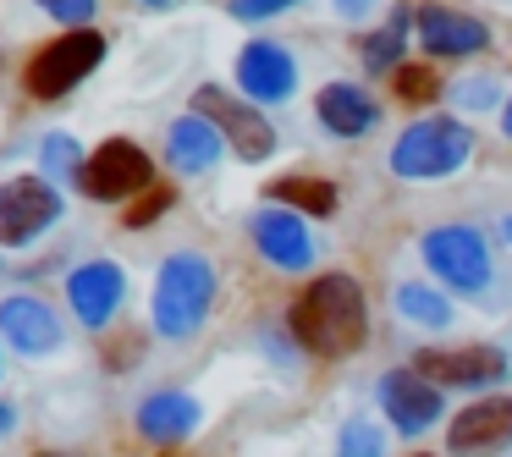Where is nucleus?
Wrapping results in <instances>:
<instances>
[{"label":"nucleus","instance_id":"nucleus-1","mask_svg":"<svg viewBox=\"0 0 512 457\" xmlns=\"http://www.w3.org/2000/svg\"><path fill=\"white\" fill-rule=\"evenodd\" d=\"M292 336H298L303 353L314 358H353L369 336V309H364V287L342 270H325L309 287L298 292L287 314Z\"/></svg>","mask_w":512,"mask_h":457},{"label":"nucleus","instance_id":"nucleus-2","mask_svg":"<svg viewBox=\"0 0 512 457\" xmlns=\"http://www.w3.org/2000/svg\"><path fill=\"white\" fill-rule=\"evenodd\" d=\"M215 309V265L193 248H177V254L160 259L155 276V298H149V325L166 342H188Z\"/></svg>","mask_w":512,"mask_h":457},{"label":"nucleus","instance_id":"nucleus-3","mask_svg":"<svg viewBox=\"0 0 512 457\" xmlns=\"http://www.w3.org/2000/svg\"><path fill=\"white\" fill-rule=\"evenodd\" d=\"M474 155V133L457 116H424L391 144V171L402 182H441L457 177Z\"/></svg>","mask_w":512,"mask_h":457},{"label":"nucleus","instance_id":"nucleus-4","mask_svg":"<svg viewBox=\"0 0 512 457\" xmlns=\"http://www.w3.org/2000/svg\"><path fill=\"white\" fill-rule=\"evenodd\" d=\"M100 61H105V34H94V28H72V34L50 39V45L28 61L23 83H28L34 100H61V94L78 89Z\"/></svg>","mask_w":512,"mask_h":457},{"label":"nucleus","instance_id":"nucleus-5","mask_svg":"<svg viewBox=\"0 0 512 457\" xmlns=\"http://www.w3.org/2000/svg\"><path fill=\"white\" fill-rule=\"evenodd\" d=\"M78 188L89 193V199H100V204L138 199V193L155 188V160H149L133 138H105V144L89 155V166H83Z\"/></svg>","mask_w":512,"mask_h":457},{"label":"nucleus","instance_id":"nucleus-6","mask_svg":"<svg viewBox=\"0 0 512 457\" xmlns=\"http://www.w3.org/2000/svg\"><path fill=\"white\" fill-rule=\"evenodd\" d=\"M193 111L210 116V122L226 133L232 155L248 160V166H259V160L276 155V127L259 116L254 100H237V94H226V89H215V83H204V89L193 94Z\"/></svg>","mask_w":512,"mask_h":457},{"label":"nucleus","instance_id":"nucleus-7","mask_svg":"<svg viewBox=\"0 0 512 457\" xmlns=\"http://www.w3.org/2000/svg\"><path fill=\"white\" fill-rule=\"evenodd\" d=\"M56 221H61V193H56L50 177L0 182V248H28Z\"/></svg>","mask_w":512,"mask_h":457},{"label":"nucleus","instance_id":"nucleus-8","mask_svg":"<svg viewBox=\"0 0 512 457\" xmlns=\"http://www.w3.org/2000/svg\"><path fill=\"white\" fill-rule=\"evenodd\" d=\"M424 265L457 292L490 287V248L474 226H435V232H424Z\"/></svg>","mask_w":512,"mask_h":457},{"label":"nucleus","instance_id":"nucleus-9","mask_svg":"<svg viewBox=\"0 0 512 457\" xmlns=\"http://www.w3.org/2000/svg\"><path fill=\"white\" fill-rule=\"evenodd\" d=\"M413 369L435 386L452 391H479V386H501L507 380V353L501 347H424L413 353Z\"/></svg>","mask_w":512,"mask_h":457},{"label":"nucleus","instance_id":"nucleus-10","mask_svg":"<svg viewBox=\"0 0 512 457\" xmlns=\"http://www.w3.org/2000/svg\"><path fill=\"white\" fill-rule=\"evenodd\" d=\"M248 237H254V248L265 254V265L287 270V276L314 270V232H309V221H303L298 210H287V204H265V210H254Z\"/></svg>","mask_w":512,"mask_h":457},{"label":"nucleus","instance_id":"nucleus-11","mask_svg":"<svg viewBox=\"0 0 512 457\" xmlns=\"http://www.w3.org/2000/svg\"><path fill=\"white\" fill-rule=\"evenodd\" d=\"M501 446H512V397L501 391V397H479L468 402V408H457L452 430H446V452L457 457H490L501 452Z\"/></svg>","mask_w":512,"mask_h":457},{"label":"nucleus","instance_id":"nucleus-12","mask_svg":"<svg viewBox=\"0 0 512 457\" xmlns=\"http://www.w3.org/2000/svg\"><path fill=\"white\" fill-rule=\"evenodd\" d=\"M67 298H72V314L89 331H105L127 298V270L116 259H89V265H78L67 276Z\"/></svg>","mask_w":512,"mask_h":457},{"label":"nucleus","instance_id":"nucleus-13","mask_svg":"<svg viewBox=\"0 0 512 457\" xmlns=\"http://www.w3.org/2000/svg\"><path fill=\"white\" fill-rule=\"evenodd\" d=\"M380 408H386L391 430L413 441V435H424L441 419V386L424 380L419 369H391V375L380 380Z\"/></svg>","mask_w":512,"mask_h":457},{"label":"nucleus","instance_id":"nucleus-14","mask_svg":"<svg viewBox=\"0 0 512 457\" xmlns=\"http://www.w3.org/2000/svg\"><path fill=\"white\" fill-rule=\"evenodd\" d=\"M237 89H243L254 105L292 100V89H298V61H292L281 45H270V39H254V45L237 50Z\"/></svg>","mask_w":512,"mask_h":457},{"label":"nucleus","instance_id":"nucleus-15","mask_svg":"<svg viewBox=\"0 0 512 457\" xmlns=\"http://www.w3.org/2000/svg\"><path fill=\"white\" fill-rule=\"evenodd\" d=\"M0 336H6L23 358H50L61 347V320L45 298L12 292V298H0Z\"/></svg>","mask_w":512,"mask_h":457},{"label":"nucleus","instance_id":"nucleus-16","mask_svg":"<svg viewBox=\"0 0 512 457\" xmlns=\"http://www.w3.org/2000/svg\"><path fill=\"white\" fill-rule=\"evenodd\" d=\"M413 28H419V45H424V56H435V61L479 56V50L490 45V28L479 23L474 12H452V6H419V17H413Z\"/></svg>","mask_w":512,"mask_h":457},{"label":"nucleus","instance_id":"nucleus-17","mask_svg":"<svg viewBox=\"0 0 512 457\" xmlns=\"http://www.w3.org/2000/svg\"><path fill=\"white\" fill-rule=\"evenodd\" d=\"M226 149H232V144H226V133L210 122V116H199V111L177 116L171 133H166V160L182 171V177H204Z\"/></svg>","mask_w":512,"mask_h":457},{"label":"nucleus","instance_id":"nucleus-18","mask_svg":"<svg viewBox=\"0 0 512 457\" xmlns=\"http://www.w3.org/2000/svg\"><path fill=\"white\" fill-rule=\"evenodd\" d=\"M199 419H204V408L188 391H155V397L138 402V435H149V441H160V446L188 441V435L199 430Z\"/></svg>","mask_w":512,"mask_h":457},{"label":"nucleus","instance_id":"nucleus-19","mask_svg":"<svg viewBox=\"0 0 512 457\" xmlns=\"http://www.w3.org/2000/svg\"><path fill=\"white\" fill-rule=\"evenodd\" d=\"M314 111H320V127L336 138H364L369 127L380 122V105L369 100V89H358V83H325Z\"/></svg>","mask_w":512,"mask_h":457},{"label":"nucleus","instance_id":"nucleus-20","mask_svg":"<svg viewBox=\"0 0 512 457\" xmlns=\"http://www.w3.org/2000/svg\"><path fill=\"white\" fill-rule=\"evenodd\" d=\"M419 6H391V17L364 39V67L369 72H397L402 67V50H408V23Z\"/></svg>","mask_w":512,"mask_h":457},{"label":"nucleus","instance_id":"nucleus-21","mask_svg":"<svg viewBox=\"0 0 512 457\" xmlns=\"http://www.w3.org/2000/svg\"><path fill=\"white\" fill-rule=\"evenodd\" d=\"M391 303H397L402 320L424 325V331H446V325H452V303H446V292L424 287V281H402V287L391 292Z\"/></svg>","mask_w":512,"mask_h":457},{"label":"nucleus","instance_id":"nucleus-22","mask_svg":"<svg viewBox=\"0 0 512 457\" xmlns=\"http://www.w3.org/2000/svg\"><path fill=\"white\" fill-rule=\"evenodd\" d=\"M270 204H287L298 215H336V182H320V177H281L270 182Z\"/></svg>","mask_w":512,"mask_h":457},{"label":"nucleus","instance_id":"nucleus-23","mask_svg":"<svg viewBox=\"0 0 512 457\" xmlns=\"http://www.w3.org/2000/svg\"><path fill=\"white\" fill-rule=\"evenodd\" d=\"M39 166H45V177L50 182H83V149H78V138H67V133H50L45 144H39Z\"/></svg>","mask_w":512,"mask_h":457},{"label":"nucleus","instance_id":"nucleus-24","mask_svg":"<svg viewBox=\"0 0 512 457\" xmlns=\"http://www.w3.org/2000/svg\"><path fill=\"white\" fill-rule=\"evenodd\" d=\"M336 457H386V430H380L369 413H358V419H347L342 435H336Z\"/></svg>","mask_w":512,"mask_h":457},{"label":"nucleus","instance_id":"nucleus-25","mask_svg":"<svg viewBox=\"0 0 512 457\" xmlns=\"http://www.w3.org/2000/svg\"><path fill=\"white\" fill-rule=\"evenodd\" d=\"M391 94H397L402 105H430L435 94H441V78H435L430 67H413V61H402V67L391 72Z\"/></svg>","mask_w":512,"mask_h":457},{"label":"nucleus","instance_id":"nucleus-26","mask_svg":"<svg viewBox=\"0 0 512 457\" xmlns=\"http://www.w3.org/2000/svg\"><path fill=\"white\" fill-rule=\"evenodd\" d=\"M171 204H177V193H171V188H149V193H138V199L127 204V226H149L155 215H166Z\"/></svg>","mask_w":512,"mask_h":457},{"label":"nucleus","instance_id":"nucleus-27","mask_svg":"<svg viewBox=\"0 0 512 457\" xmlns=\"http://www.w3.org/2000/svg\"><path fill=\"white\" fill-rule=\"evenodd\" d=\"M45 17H56V23H72V28H89L94 17V0H34Z\"/></svg>","mask_w":512,"mask_h":457},{"label":"nucleus","instance_id":"nucleus-28","mask_svg":"<svg viewBox=\"0 0 512 457\" xmlns=\"http://www.w3.org/2000/svg\"><path fill=\"white\" fill-rule=\"evenodd\" d=\"M501 100V89L490 78H468V83H457V105L463 111H490V105Z\"/></svg>","mask_w":512,"mask_h":457},{"label":"nucleus","instance_id":"nucleus-29","mask_svg":"<svg viewBox=\"0 0 512 457\" xmlns=\"http://www.w3.org/2000/svg\"><path fill=\"white\" fill-rule=\"evenodd\" d=\"M298 0H232V17L237 23H265V17H281L292 12Z\"/></svg>","mask_w":512,"mask_h":457},{"label":"nucleus","instance_id":"nucleus-30","mask_svg":"<svg viewBox=\"0 0 512 457\" xmlns=\"http://www.w3.org/2000/svg\"><path fill=\"white\" fill-rule=\"evenodd\" d=\"M331 6H336V12H342V17H364L369 6H375V0H331Z\"/></svg>","mask_w":512,"mask_h":457},{"label":"nucleus","instance_id":"nucleus-31","mask_svg":"<svg viewBox=\"0 0 512 457\" xmlns=\"http://www.w3.org/2000/svg\"><path fill=\"white\" fill-rule=\"evenodd\" d=\"M12 424H17V408H6V402H0V435L12 430Z\"/></svg>","mask_w":512,"mask_h":457},{"label":"nucleus","instance_id":"nucleus-32","mask_svg":"<svg viewBox=\"0 0 512 457\" xmlns=\"http://www.w3.org/2000/svg\"><path fill=\"white\" fill-rule=\"evenodd\" d=\"M501 133L512 138V100H507V111H501Z\"/></svg>","mask_w":512,"mask_h":457},{"label":"nucleus","instance_id":"nucleus-33","mask_svg":"<svg viewBox=\"0 0 512 457\" xmlns=\"http://www.w3.org/2000/svg\"><path fill=\"white\" fill-rule=\"evenodd\" d=\"M501 237H507V243H512V215H507V221H501Z\"/></svg>","mask_w":512,"mask_h":457},{"label":"nucleus","instance_id":"nucleus-34","mask_svg":"<svg viewBox=\"0 0 512 457\" xmlns=\"http://www.w3.org/2000/svg\"><path fill=\"white\" fill-rule=\"evenodd\" d=\"M138 6H149V12H155V6H171V0H138Z\"/></svg>","mask_w":512,"mask_h":457},{"label":"nucleus","instance_id":"nucleus-35","mask_svg":"<svg viewBox=\"0 0 512 457\" xmlns=\"http://www.w3.org/2000/svg\"><path fill=\"white\" fill-rule=\"evenodd\" d=\"M39 457H67V452H39Z\"/></svg>","mask_w":512,"mask_h":457},{"label":"nucleus","instance_id":"nucleus-36","mask_svg":"<svg viewBox=\"0 0 512 457\" xmlns=\"http://www.w3.org/2000/svg\"><path fill=\"white\" fill-rule=\"evenodd\" d=\"M0 369H6V364H0Z\"/></svg>","mask_w":512,"mask_h":457},{"label":"nucleus","instance_id":"nucleus-37","mask_svg":"<svg viewBox=\"0 0 512 457\" xmlns=\"http://www.w3.org/2000/svg\"><path fill=\"white\" fill-rule=\"evenodd\" d=\"M419 457H424V452H419Z\"/></svg>","mask_w":512,"mask_h":457}]
</instances>
